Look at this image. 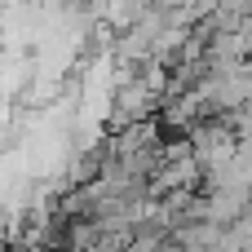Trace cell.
Masks as SVG:
<instances>
[{"label": "cell", "instance_id": "6da1fadb", "mask_svg": "<svg viewBox=\"0 0 252 252\" xmlns=\"http://www.w3.org/2000/svg\"><path fill=\"white\" fill-rule=\"evenodd\" d=\"M146 4H151V0H93V13H97L102 27H111V31L120 35V31H128V27L146 13Z\"/></svg>", "mask_w": 252, "mask_h": 252}]
</instances>
